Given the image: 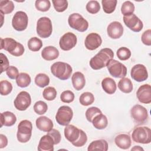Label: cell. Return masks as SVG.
Returning a JSON list of instances; mask_svg holds the SVG:
<instances>
[{
  "mask_svg": "<svg viewBox=\"0 0 151 151\" xmlns=\"http://www.w3.org/2000/svg\"><path fill=\"white\" fill-rule=\"evenodd\" d=\"M64 136L66 139L76 147H81L87 141L86 133L83 130L78 129L72 124L65 126L64 128Z\"/></svg>",
  "mask_w": 151,
  "mask_h": 151,
  "instance_id": "cell-1",
  "label": "cell"
},
{
  "mask_svg": "<svg viewBox=\"0 0 151 151\" xmlns=\"http://www.w3.org/2000/svg\"><path fill=\"white\" fill-rule=\"evenodd\" d=\"M114 53L111 49L105 48L101 49L90 61V66L93 70H97L107 66L109 61L113 59Z\"/></svg>",
  "mask_w": 151,
  "mask_h": 151,
  "instance_id": "cell-2",
  "label": "cell"
},
{
  "mask_svg": "<svg viewBox=\"0 0 151 151\" xmlns=\"http://www.w3.org/2000/svg\"><path fill=\"white\" fill-rule=\"evenodd\" d=\"M1 50L4 49L11 55L15 57H19L24 52V47L19 42H17L11 38H1Z\"/></svg>",
  "mask_w": 151,
  "mask_h": 151,
  "instance_id": "cell-3",
  "label": "cell"
},
{
  "mask_svg": "<svg viewBox=\"0 0 151 151\" xmlns=\"http://www.w3.org/2000/svg\"><path fill=\"white\" fill-rule=\"evenodd\" d=\"M51 72L55 77L61 80H68L72 73V67L64 62H56L51 66Z\"/></svg>",
  "mask_w": 151,
  "mask_h": 151,
  "instance_id": "cell-4",
  "label": "cell"
},
{
  "mask_svg": "<svg viewBox=\"0 0 151 151\" xmlns=\"http://www.w3.org/2000/svg\"><path fill=\"white\" fill-rule=\"evenodd\" d=\"M32 125L30 121L24 120L19 122L18 125L17 137L21 143H27L31 137Z\"/></svg>",
  "mask_w": 151,
  "mask_h": 151,
  "instance_id": "cell-5",
  "label": "cell"
},
{
  "mask_svg": "<svg viewBox=\"0 0 151 151\" xmlns=\"http://www.w3.org/2000/svg\"><path fill=\"white\" fill-rule=\"evenodd\" d=\"M132 137L134 142L142 144L150 143L151 142V130L146 126L136 127L132 132Z\"/></svg>",
  "mask_w": 151,
  "mask_h": 151,
  "instance_id": "cell-6",
  "label": "cell"
},
{
  "mask_svg": "<svg viewBox=\"0 0 151 151\" xmlns=\"http://www.w3.org/2000/svg\"><path fill=\"white\" fill-rule=\"evenodd\" d=\"M37 33L39 37L42 38L49 37L52 31V26L51 19L46 17L38 19L36 27Z\"/></svg>",
  "mask_w": 151,
  "mask_h": 151,
  "instance_id": "cell-7",
  "label": "cell"
},
{
  "mask_svg": "<svg viewBox=\"0 0 151 151\" xmlns=\"http://www.w3.org/2000/svg\"><path fill=\"white\" fill-rule=\"evenodd\" d=\"M69 26L79 32L86 31L88 27V23L80 14L73 13L71 14L68 18Z\"/></svg>",
  "mask_w": 151,
  "mask_h": 151,
  "instance_id": "cell-8",
  "label": "cell"
},
{
  "mask_svg": "<svg viewBox=\"0 0 151 151\" xmlns=\"http://www.w3.org/2000/svg\"><path fill=\"white\" fill-rule=\"evenodd\" d=\"M106 67L110 74L115 78H122L124 77L127 74L126 67L116 60H110Z\"/></svg>",
  "mask_w": 151,
  "mask_h": 151,
  "instance_id": "cell-9",
  "label": "cell"
},
{
  "mask_svg": "<svg viewBox=\"0 0 151 151\" xmlns=\"http://www.w3.org/2000/svg\"><path fill=\"white\" fill-rule=\"evenodd\" d=\"M130 115L134 123L138 125L144 124L148 119L146 109L140 104H136L130 110Z\"/></svg>",
  "mask_w": 151,
  "mask_h": 151,
  "instance_id": "cell-10",
  "label": "cell"
},
{
  "mask_svg": "<svg viewBox=\"0 0 151 151\" xmlns=\"http://www.w3.org/2000/svg\"><path fill=\"white\" fill-rule=\"evenodd\" d=\"M73 116V111L71 107L67 106H62L59 107L55 115L57 122L61 126L69 124Z\"/></svg>",
  "mask_w": 151,
  "mask_h": 151,
  "instance_id": "cell-11",
  "label": "cell"
},
{
  "mask_svg": "<svg viewBox=\"0 0 151 151\" xmlns=\"http://www.w3.org/2000/svg\"><path fill=\"white\" fill-rule=\"evenodd\" d=\"M28 22V18L27 14L24 11L17 12L12 19V25L13 28L18 31L25 30Z\"/></svg>",
  "mask_w": 151,
  "mask_h": 151,
  "instance_id": "cell-12",
  "label": "cell"
},
{
  "mask_svg": "<svg viewBox=\"0 0 151 151\" xmlns=\"http://www.w3.org/2000/svg\"><path fill=\"white\" fill-rule=\"evenodd\" d=\"M15 107L20 111L27 110L31 103V98L30 94L25 91H22L17 95L14 100Z\"/></svg>",
  "mask_w": 151,
  "mask_h": 151,
  "instance_id": "cell-13",
  "label": "cell"
},
{
  "mask_svg": "<svg viewBox=\"0 0 151 151\" xmlns=\"http://www.w3.org/2000/svg\"><path fill=\"white\" fill-rule=\"evenodd\" d=\"M77 41V37L74 34L70 32H67L60 39V47L64 51H69L76 46Z\"/></svg>",
  "mask_w": 151,
  "mask_h": 151,
  "instance_id": "cell-14",
  "label": "cell"
},
{
  "mask_svg": "<svg viewBox=\"0 0 151 151\" xmlns=\"http://www.w3.org/2000/svg\"><path fill=\"white\" fill-rule=\"evenodd\" d=\"M123 21L124 24L133 32H140L143 27L142 21L134 14L124 16Z\"/></svg>",
  "mask_w": 151,
  "mask_h": 151,
  "instance_id": "cell-15",
  "label": "cell"
},
{
  "mask_svg": "<svg viewBox=\"0 0 151 151\" xmlns=\"http://www.w3.org/2000/svg\"><path fill=\"white\" fill-rule=\"evenodd\" d=\"M130 76L134 80L138 82L146 80L148 78V73L146 67L141 64L134 65L131 69Z\"/></svg>",
  "mask_w": 151,
  "mask_h": 151,
  "instance_id": "cell-16",
  "label": "cell"
},
{
  "mask_svg": "<svg viewBox=\"0 0 151 151\" xmlns=\"http://www.w3.org/2000/svg\"><path fill=\"white\" fill-rule=\"evenodd\" d=\"M136 97L138 100L144 104L151 103V87L149 84L142 85L136 92Z\"/></svg>",
  "mask_w": 151,
  "mask_h": 151,
  "instance_id": "cell-17",
  "label": "cell"
},
{
  "mask_svg": "<svg viewBox=\"0 0 151 151\" xmlns=\"http://www.w3.org/2000/svg\"><path fill=\"white\" fill-rule=\"evenodd\" d=\"M102 43V40L100 35L95 32H91L88 34L85 39V47L88 50H94L99 48Z\"/></svg>",
  "mask_w": 151,
  "mask_h": 151,
  "instance_id": "cell-18",
  "label": "cell"
},
{
  "mask_svg": "<svg viewBox=\"0 0 151 151\" xmlns=\"http://www.w3.org/2000/svg\"><path fill=\"white\" fill-rule=\"evenodd\" d=\"M107 32L110 38L112 39H118L120 38L123 34V25L118 21H113L108 25Z\"/></svg>",
  "mask_w": 151,
  "mask_h": 151,
  "instance_id": "cell-19",
  "label": "cell"
},
{
  "mask_svg": "<svg viewBox=\"0 0 151 151\" xmlns=\"http://www.w3.org/2000/svg\"><path fill=\"white\" fill-rule=\"evenodd\" d=\"M54 142L52 137L48 134L43 136L40 140L38 150L39 151H53Z\"/></svg>",
  "mask_w": 151,
  "mask_h": 151,
  "instance_id": "cell-20",
  "label": "cell"
},
{
  "mask_svg": "<svg viewBox=\"0 0 151 151\" xmlns=\"http://www.w3.org/2000/svg\"><path fill=\"white\" fill-rule=\"evenodd\" d=\"M37 127L41 131L48 132L53 127V122L46 116H40L38 117L35 122Z\"/></svg>",
  "mask_w": 151,
  "mask_h": 151,
  "instance_id": "cell-21",
  "label": "cell"
},
{
  "mask_svg": "<svg viewBox=\"0 0 151 151\" xmlns=\"http://www.w3.org/2000/svg\"><path fill=\"white\" fill-rule=\"evenodd\" d=\"M115 144L122 149H127L131 146V138L129 134L122 133L117 135L114 139Z\"/></svg>",
  "mask_w": 151,
  "mask_h": 151,
  "instance_id": "cell-22",
  "label": "cell"
},
{
  "mask_svg": "<svg viewBox=\"0 0 151 151\" xmlns=\"http://www.w3.org/2000/svg\"><path fill=\"white\" fill-rule=\"evenodd\" d=\"M71 81L75 90L80 91L82 90L86 84V79L84 74L79 71L74 73L71 77Z\"/></svg>",
  "mask_w": 151,
  "mask_h": 151,
  "instance_id": "cell-23",
  "label": "cell"
},
{
  "mask_svg": "<svg viewBox=\"0 0 151 151\" xmlns=\"http://www.w3.org/2000/svg\"><path fill=\"white\" fill-rule=\"evenodd\" d=\"M42 57L47 61L54 60L59 56V51L57 48L53 46L45 47L41 52Z\"/></svg>",
  "mask_w": 151,
  "mask_h": 151,
  "instance_id": "cell-24",
  "label": "cell"
},
{
  "mask_svg": "<svg viewBox=\"0 0 151 151\" xmlns=\"http://www.w3.org/2000/svg\"><path fill=\"white\" fill-rule=\"evenodd\" d=\"M17 121V117L11 111H5L1 114V127L5 126H12Z\"/></svg>",
  "mask_w": 151,
  "mask_h": 151,
  "instance_id": "cell-25",
  "label": "cell"
},
{
  "mask_svg": "<svg viewBox=\"0 0 151 151\" xmlns=\"http://www.w3.org/2000/svg\"><path fill=\"white\" fill-rule=\"evenodd\" d=\"M101 87L104 91L109 94L114 93L117 88L115 81L110 77H106L102 80Z\"/></svg>",
  "mask_w": 151,
  "mask_h": 151,
  "instance_id": "cell-26",
  "label": "cell"
},
{
  "mask_svg": "<svg viewBox=\"0 0 151 151\" xmlns=\"http://www.w3.org/2000/svg\"><path fill=\"white\" fill-rule=\"evenodd\" d=\"M91 123L96 129L101 130L105 129L107 126L108 120L107 117L101 113L97 114L93 119Z\"/></svg>",
  "mask_w": 151,
  "mask_h": 151,
  "instance_id": "cell-27",
  "label": "cell"
},
{
  "mask_svg": "<svg viewBox=\"0 0 151 151\" xmlns=\"http://www.w3.org/2000/svg\"><path fill=\"white\" fill-rule=\"evenodd\" d=\"M87 150L88 151L96 150L107 151L108 150V143L104 139L94 140L88 145Z\"/></svg>",
  "mask_w": 151,
  "mask_h": 151,
  "instance_id": "cell-28",
  "label": "cell"
},
{
  "mask_svg": "<svg viewBox=\"0 0 151 151\" xmlns=\"http://www.w3.org/2000/svg\"><path fill=\"white\" fill-rule=\"evenodd\" d=\"M118 88L123 93H129L133 90V87L132 81L129 78L123 77L119 81Z\"/></svg>",
  "mask_w": 151,
  "mask_h": 151,
  "instance_id": "cell-29",
  "label": "cell"
},
{
  "mask_svg": "<svg viewBox=\"0 0 151 151\" xmlns=\"http://www.w3.org/2000/svg\"><path fill=\"white\" fill-rule=\"evenodd\" d=\"M31 81V77L29 74L25 73H21L16 78V83L17 85L21 87L24 88L28 87Z\"/></svg>",
  "mask_w": 151,
  "mask_h": 151,
  "instance_id": "cell-30",
  "label": "cell"
},
{
  "mask_svg": "<svg viewBox=\"0 0 151 151\" xmlns=\"http://www.w3.org/2000/svg\"><path fill=\"white\" fill-rule=\"evenodd\" d=\"M117 2V0H102L101 4L104 12L109 14L113 12L116 9Z\"/></svg>",
  "mask_w": 151,
  "mask_h": 151,
  "instance_id": "cell-31",
  "label": "cell"
},
{
  "mask_svg": "<svg viewBox=\"0 0 151 151\" xmlns=\"http://www.w3.org/2000/svg\"><path fill=\"white\" fill-rule=\"evenodd\" d=\"M28 47L32 51H38L42 47V41L38 38L34 37L31 38L28 41Z\"/></svg>",
  "mask_w": 151,
  "mask_h": 151,
  "instance_id": "cell-32",
  "label": "cell"
},
{
  "mask_svg": "<svg viewBox=\"0 0 151 151\" xmlns=\"http://www.w3.org/2000/svg\"><path fill=\"white\" fill-rule=\"evenodd\" d=\"M35 83L41 88L48 86L50 83L49 77L44 73H39L35 77Z\"/></svg>",
  "mask_w": 151,
  "mask_h": 151,
  "instance_id": "cell-33",
  "label": "cell"
},
{
  "mask_svg": "<svg viewBox=\"0 0 151 151\" xmlns=\"http://www.w3.org/2000/svg\"><path fill=\"white\" fill-rule=\"evenodd\" d=\"M14 4L11 1H1L0 11L3 14H8L11 13L14 9Z\"/></svg>",
  "mask_w": 151,
  "mask_h": 151,
  "instance_id": "cell-34",
  "label": "cell"
},
{
  "mask_svg": "<svg viewBox=\"0 0 151 151\" xmlns=\"http://www.w3.org/2000/svg\"><path fill=\"white\" fill-rule=\"evenodd\" d=\"M94 101V95L90 92H84L81 94L79 99L80 104L84 106H89L93 103Z\"/></svg>",
  "mask_w": 151,
  "mask_h": 151,
  "instance_id": "cell-35",
  "label": "cell"
},
{
  "mask_svg": "<svg viewBox=\"0 0 151 151\" xmlns=\"http://www.w3.org/2000/svg\"><path fill=\"white\" fill-rule=\"evenodd\" d=\"M134 8V4L129 1H127L123 3L121 7V12L124 16L129 15L133 14Z\"/></svg>",
  "mask_w": 151,
  "mask_h": 151,
  "instance_id": "cell-36",
  "label": "cell"
},
{
  "mask_svg": "<svg viewBox=\"0 0 151 151\" xmlns=\"http://www.w3.org/2000/svg\"><path fill=\"white\" fill-rule=\"evenodd\" d=\"M42 96L44 99L48 101H52L54 100L57 96V91L53 87H47L44 90Z\"/></svg>",
  "mask_w": 151,
  "mask_h": 151,
  "instance_id": "cell-37",
  "label": "cell"
},
{
  "mask_svg": "<svg viewBox=\"0 0 151 151\" xmlns=\"http://www.w3.org/2000/svg\"><path fill=\"white\" fill-rule=\"evenodd\" d=\"M116 55L119 60L125 61L128 60L131 57V51L127 47H122L117 50Z\"/></svg>",
  "mask_w": 151,
  "mask_h": 151,
  "instance_id": "cell-38",
  "label": "cell"
},
{
  "mask_svg": "<svg viewBox=\"0 0 151 151\" xmlns=\"http://www.w3.org/2000/svg\"><path fill=\"white\" fill-rule=\"evenodd\" d=\"M12 90V84L7 80H2L0 82V91L2 96H6Z\"/></svg>",
  "mask_w": 151,
  "mask_h": 151,
  "instance_id": "cell-39",
  "label": "cell"
},
{
  "mask_svg": "<svg viewBox=\"0 0 151 151\" xmlns=\"http://www.w3.org/2000/svg\"><path fill=\"white\" fill-rule=\"evenodd\" d=\"M47 110L48 106L47 103L43 101H38L34 105V110L38 114H44L46 113Z\"/></svg>",
  "mask_w": 151,
  "mask_h": 151,
  "instance_id": "cell-40",
  "label": "cell"
},
{
  "mask_svg": "<svg viewBox=\"0 0 151 151\" xmlns=\"http://www.w3.org/2000/svg\"><path fill=\"white\" fill-rule=\"evenodd\" d=\"M36 9L41 12H46L49 10L51 3L49 0H37L35 2Z\"/></svg>",
  "mask_w": 151,
  "mask_h": 151,
  "instance_id": "cell-41",
  "label": "cell"
},
{
  "mask_svg": "<svg viewBox=\"0 0 151 151\" xmlns=\"http://www.w3.org/2000/svg\"><path fill=\"white\" fill-rule=\"evenodd\" d=\"M52 2L55 10L58 12H64L68 7V1L66 0H53Z\"/></svg>",
  "mask_w": 151,
  "mask_h": 151,
  "instance_id": "cell-42",
  "label": "cell"
},
{
  "mask_svg": "<svg viewBox=\"0 0 151 151\" xmlns=\"http://www.w3.org/2000/svg\"><path fill=\"white\" fill-rule=\"evenodd\" d=\"M86 8L90 14H95L100 11V5L97 1H90L87 2Z\"/></svg>",
  "mask_w": 151,
  "mask_h": 151,
  "instance_id": "cell-43",
  "label": "cell"
},
{
  "mask_svg": "<svg viewBox=\"0 0 151 151\" xmlns=\"http://www.w3.org/2000/svg\"><path fill=\"white\" fill-rule=\"evenodd\" d=\"M101 113V111L96 107H91L88 109L86 111V117L87 120L91 122L93 119L98 114Z\"/></svg>",
  "mask_w": 151,
  "mask_h": 151,
  "instance_id": "cell-44",
  "label": "cell"
},
{
  "mask_svg": "<svg viewBox=\"0 0 151 151\" xmlns=\"http://www.w3.org/2000/svg\"><path fill=\"white\" fill-rule=\"evenodd\" d=\"M61 101L66 103H70L74 100V94L70 90H65L61 93L60 95Z\"/></svg>",
  "mask_w": 151,
  "mask_h": 151,
  "instance_id": "cell-45",
  "label": "cell"
},
{
  "mask_svg": "<svg viewBox=\"0 0 151 151\" xmlns=\"http://www.w3.org/2000/svg\"><path fill=\"white\" fill-rule=\"evenodd\" d=\"M47 134L52 137L54 142V145H57L60 142L61 136L60 132L58 130L52 129L50 132H48Z\"/></svg>",
  "mask_w": 151,
  "mask_h": 151,
  "instance_id": "cell-46",
  "label": "cell"
},
{
  "mask_svg": "<svg viewBox=\"0 0 151 151\" xmlns=\"http://www.w3.org/2000/svg\"><path fill=\"white\" fill-rule=\"evenodd\" d=\"M142 42L146 45H151V30L150 29L145 31L141 37Z\"/></svg>",
  "mask_w": 151,
  "mask_h": 151,
  "instance_id": "cell-47",
  "label": "cell"
},
{
  "mask_svg": "<svg viewBox=\"0 0 151 151\" xmlns=\"http://www.w3.org/2000/svg\"><path fill=\"white\" fill-rule=\"evenodd\" d=\"M6 73L8 77L11 79H15L18 76V70L14 66H9L6 70Z\"/></svg>",
  "mask_w": 151,
  "mask_h": 151,
  "instance_id": "cell-48",
  "label": "cell"
},
{
  "mask_svg": "<svg viewBox=\"0 0 151 151\" xmlns=\"http://www.w3.org/2000/svg\"><path fill=\"white\" fill-rule=\"evenodd\" d=\"M1 73L4 71H6L9 67V61L6 56L3 53H1Z\"/></svg>",
  "mask_w": 151,
  "mask_h": 151,
  "instance_id": "cell-49",
  "label": "cell"
},
{
  "mask_svg": "<svg viewBox=\"0 0 151 151\" xmlns=\"http://www.w3.org/2000/svg\"><path fill=\"white\" fill-rule=\"evenodd\" d=\"M8 145V139L6 137L2 134H0V148L2 149L5 147H6Z\"/></svg>",
  "mask_w": 151,
  "mask_h": 151,
  "instance_id": "cell-50",
  "label": "cell"
},
{
  "mask_svg": "<svg viewBox=\"0 0 151 151\" xmlns=\"http://www.w3.org/2000/svg\"><path fill=\"white\" fill-rule=\"evenodd\" d=\"M131 150H143V149L139 146H134L131 149Z\"/></svg>",
  "mask_w": 151,
  "mask_h": 151,
  "instance_id": "cell-51",
  "label": "cell"
}]
</instances>
